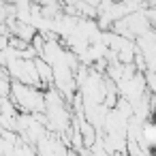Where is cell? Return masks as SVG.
Masks as SVG:
<instances>
[{
    "mask_svg": "<svg viewBox=\"0 0 156 156\" xmlns=\"http://www.w3.org/2000/svg\"><path fill=\"white\" fill-rule=\"evenodd\" d=\"M145 83H147V90L156 94V69H147L145 73Z\"/></svg>",
    "mask_w": 156,
    "mask_h": 156,
    "instance_id": "cell-1",
    "label": "cell"
}]
</instances>
